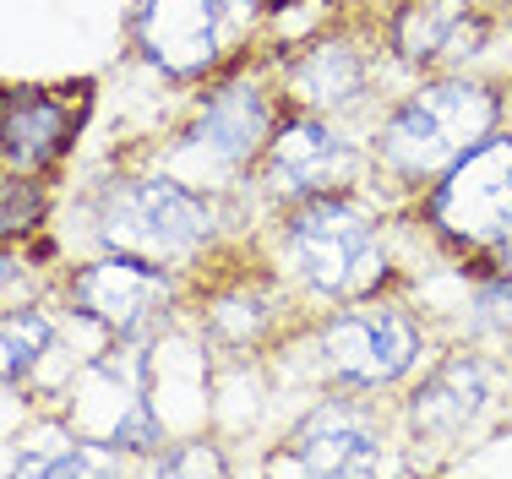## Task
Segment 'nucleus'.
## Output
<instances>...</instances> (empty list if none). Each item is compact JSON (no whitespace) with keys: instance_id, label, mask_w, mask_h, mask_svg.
<instances>
[{"instance_id":"3","label":"nucleus","mask_w":512,"mask_h":479,"mask_svg":"<svg viewBox=\"0 0 512 479\" xmlns=\"http://www.w3.org/2000/svg\"><path fill=\"white\" fill-rule=\"evenodd\" d=\"M278 98L256 71H235V77L213 82L197 109L186 115V126L169 131V142L153 153V169L186 180L202 191H229L240 180L256 175L267 142L278 131Z\"/></svg>"},{"instance_id":"7","label":"nucleus","mask_w":512,"mask_h":479,"mask_svg":"<svg viewBox=\"0 0 512 479\" xmlns=\"http://www.w3.org/2000/svg\"><path fill=\"white\" fill-rule=\"evenodd\" d=\"M420 218L447 251L491 256L512 235V131L485 137L442 180H431Z\"/></svg>"},{"instance_id":"10","label":"nucleus","mask_w":512,"mask_h":479,"mask_svg":"<svg viewBox=\"0 0 512 479\" xmlns=\"http://www.w3.org/2000/svg\"><path fill=\"white\" fill-rule=\"evenodd\" d=\"M229 17L218 0H131L126 44L153 77L164 82H207L229 55Z\"/></svg>"},{"instance_id":"2","label":"nucleus","mask_w":512,"mask_h":479,"mask_svg":"<svg viewBox=\"0 0 512 479\" xmlns=\"http://www.w3.org/2000/svg\"><path fill=\"white\" fill-rule=\"evenodd\" d=\"M278 262L306 294L333 305L382 294V284L393 278V256L382 245L376 213L349 191L284 207V218H278Z\"/></svg>"},{"instance_id":"19","label":"nucleus","mask_w":512,"mask_h":479,"mask_svg":"<svg viewBox=\"0 0 512 479\" xmlns=\"http://www.w3.org/2000/svg\"><path fill=\"white\" fill-rule=\"evenodd\" d=\"M33 300V262L17 251V245H0V311Z\"/></svg>"},{"instance_id":"11","label":"nucleus","mask_w":512,"mask_h":479,"mask_svg":"<svg viewBox=\"0 0 512 479\" xmlns=\"http://www.w3.org/2000/svg\"><path fill=\"white\" fill-rule=\"evenodd\" d=\"M502 403V365L474 349H453L420 376L404 403V425L414 447H458L480 431Z\"/></svg>"},{"instance_id":"14","label":"nucleus","mask_w":512,"mask_h":479,"mask_svg":"<svg viewBox=\"0 0 512 479\" xmlns=\"http://www.w3.org/2000/svg\"><path fill=\"white\" fill-rule=\"evenodd\" d=\"M485 44V17L474 0H398L387 17V49L414 71H447Z\"/></svg>"},{"instance_id":"16","label":"nucleus","mask_w":512,"mask_h":479,"mask_svg":"<svg viewBox=\"0 0 512 479\" xmlns=\"http://www.w3.org/2000/svg\"><path fill=\"white\" fill-rule=\"evenodd\" d=\"M278 322V294L262 278H235L202 300V333L224 349H256Z\"/></svg>"},{"instance_id":"9","label":"nucleus","mask_w":512,"mask_h":479,"mask_svg":"<svg viewBox=\"0 0 512 479\" xmlns=\"http://www.w3.org/2000/svg\"><path fill=\"white\" fill-rule=\"evenodd\" d=\"M360 169H365V153L338 115L284 109L262 164H256V186L278 207H295V202H311V196L349 191L360 180Z\"/></svg>"},{"instance_id":"17","label":"nucleus","mask_w":512,"mask_h":479,"mask_svg":"<svg viewBox=\"0 0 512 479\" xmlns=\"http://www.w3.org/2000/svg\"><path fill=\"white\" fill-rule=\"evenodd\" d=\"M44 224H50V186L39 175L0 164V245H22L44 235Z\"/></svg>"},{"instance_id":"8","label":"nucleus","mask_w":512,"mask_h":479,"mask_svg":"<svg viewBox=\"0 0 512 479\" xmlns=\"http://www.w3.org/2000/svg\"><path fill=\"white\" fill-rule=\"evenodd\" d=\"M93 82H0V164L50 180L93 115Z\"/></svg>"},{"instance_id":"4","label":"nucleus","mask_w":512,"mask_h":479,"mask_svg":"<svg viewBox=\"0 0 512 479\" xmlns=\"http://www.w3.org/2000/svg\"><path fill=\"white\" fill-rule=\"evenodd\" d=\"M224 207L213 191L164 175H115L93 196V240L104 251L148 256L158 267H191L218 240Z\"/></svg>"},{"instance_id":"21","label":"nucleus","mask_w":512,"mask_h":479,"mask_svg":"<svg viewBox=\"0 0 512 479\" xmlns=\"http://www.w3.org/2000/svg\"><path fill=\"white\" fill-rule=\"evenodd\" d=\"M485 267H491V273H502V278H512V235L496 245L491 256H485Z\"/></svg>"},{"instance_id":"1","label":"nucleus","mask_w":512,"mask_h":479,"mask_svg":"<svg viewBox=\"0 0 512 479\" xmlns=\"http://www.w3.org/2000/svg\"><path fill=\"white\" fill-rule=\"evenodd\" d=\"M496 131H502V93L463 71H436L387 109L371 142V164L393 186L425 191Z\"/></svg>"},{"instance_id":"20","label":"nucleus","mask_w":512,"mask_h":479,"mask_svg":"<svg viewBox=\"0 0 512 479\" xmlns=\"http://www.w3.org/2000/svg\"><path fill=\"white\" fill-rule=\"evenodd\" d=\"M218 6H224L235 22H251V17H262V11H273V0H218Z\"/></svg>"},{"instance_id":"5","label":"nucleus","mask_w":512,"mask_h":479,"mask_svg":"<svg viewBox=\"0 0 512 479\" xmlns=\"http://www.w3.org/2000/svg\"><path fill=\"white\" fill-rule=\"evenodd\" d=\"M311 360L322 371V382H333L338 392H387L420 371L425 327L382 294L344 300L338 311H327L316 322Z\"/></svg>"},{"instance_id":"12","label":"nucleus","mask_w":512,"mask_h":479,"mask_svg":"<svg viewBox=\"0 0 512 479\" xmlns=\"http://www.w3.org/2000/svg\"><path fill=\"white\" fill-rule=\"evenodd\" d=\"M387 452L382 414L365 403V392H344V398H322L295 420V431L284 441V458H273V469L289 474H376Z\"/></svg>"},{"instance_id":"13","label":"nucleus","mask_w":512,"mask_h":479,"mask_svg":"<svg viewBox=\"0 0 512 479\" xmlns=\"http://www.w3.org/2000/svg\"><path fill=\"white\" fill-rule=\"evenodd\" d=\"M376 93V55L349 33L333 39H311L284 60V98L295 109H316V115H355Z\"/></svg>"},{"instance_id":"15","label":"nucleus","mask_w":512,"mask_h":479,"mask_svg":"<svg viewBox=\"0 0 512 479\" xmlns=\"http://www.w3.org/2000/svg\"><path fill=\"white\" fill-rule=\"evenodd\" d=\"M66 305L55 300H22L11 311H0V392L33 387L44 371V360L55 354L60 333H66Z\"/></svg>"},{"instance_id":"18","label":"nucleus","mask_w":512,"mask_h":479,"mask_svg":"<svg viewBox=\"0 0 512 479\" xmlns=\"http://www.w3.org/2000/svg\"><path fill=\"white\" fill-rule=\"evenodd\" d=\"M153 474H229V463L213 452V441H169L153 458Z\"/></svg>"},{"instance_id":"6","label":"nucleus","mask_w":512,"mask_h":479,"mask_svg":"<svg viewBox=\"0 0 512 479\" xmlns=\"http://www.w3.org/2000/svg\"><path fill=\"white\" fill-rule=\"evenodd\" d=\"M175 267H158L148 256L104 251L77 262L60 278V305L99 338H158L175 311Z\"/></svg>"}]
</instances>
